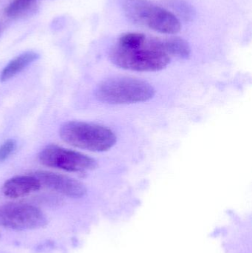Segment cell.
<instances>
[{
	"instance_id": "obj_1",
	"label": "cell",
	"mask_w": 252,
	"mask_h": 253,
	"mask_svg": "<svg viewBox=\"0 0 252 253\" xmlns=\"http://www.w3.org/2000/svg\"><path fill=\"white\" fill-rule=\"evenodd\" d=\"M111 62L123 69L139 72H155L165 68L171 56L158 49L152 38L146 37L144 44L136 48L115 45L109 53Z\"/></svg>"
},
{
	"instance_id": "obj_2",
	"label": "cell",
	"mask_w": 252,
	"mask_h": 253,
	"mask_svg": "<svg viewBox=\"0 0 252 253\" xmlns=\"http://www.w3.org/2000/svg\"><path fill=\"white\" fill-rule=\"evenodd\" d=\"M123 10L129 20L161 34H176L180 21L171 12L146 0H124Z\"/></svg>"
},
{
	"instance_id": "obj_3",
	"label": "cell",
	"mask_w": 252,
	"mask_h": 253,
	"mask_svg": "<svg viewBox=\"0 0 252 253\" xmlns=\"http://www.w3.org/2000/svg\"><path fill=\"white\" fill-rule=\"evenodd\" d=\"M59 135L65 142L93 152L107 151L112 148L117 141L112 129L83 122L65 123L59 129Z\"/></svg>"
},
{
	"instance_id": "obj_4",
	"label": "cell",
	"mask_w": 252,
	"mask_h": 253,
	"mask_svg": "<svg viewBox=\"0 0 252 253\" xmlns=\"http://www.w3.org/2000/svg\"><path fill=\"white\" fill-rule=\"evenodd\" d=\"M155 89L146 82L133 78H116L101 83L96 90V99L111 105H124L150 100Z\"/></svg>"
},
{
	"instance_id": "obj_5",
	"label": "cell",
	"mask_w": 252,
	"mask_h": 253,
	"mask_svg": "<svg viewBox=\"0 0 252 253\" xmlns=\"http://www.w3.org/2000/svg\"><path fill=\"white\" fill-rule=\"evenodd\" d=\"M38 160L44 166L72 172H86L97 167L93 158L53 144L40 152Z\"/></svg>"
},
{
	"instance_id": "obj_6",
	"label": "cell",
	"mask_w": 252,
	"mask_h": 253,
	"mask_svg": "<svg viewBox=\"0 0 252 253\" xmlns=\"http://www.w3.org/2000/svg\"><path fill=\"white\" fill-rule=\"evenodd\" d=\"M47 220L38 208L22 203L0 206V226L16 230H35L47 225Z\"/></svg>"
},
{
	"instance_id": "obj_7",
	"label": "cell",
	"mask_w": 252,
	"mask_h": 253,
	"mask_svg": "<svg viewBox=\"0 0 252 253\" xmlns=\"http://www.w3.org/2000/svg\"><path fill=\"white\" fill-rule=\"evenodd\" d=\"M34 176L41 184L68 197L79 199L87 193V189L82 183L66 175L49 171H37Z\"/></svg>"
},
{
	"instance_id": "obj_8",
	"label": "cell",
	"mask_w": 252,
	"mask_h": 253,
	"mask_svg": "<svg viewBox=\"0 0 252 253\" xmlns=\"http://www.w3.org/2000/svg\"><path fill=\"white\" fill-rule=\"evenodd\" d=\"M41 186V183L34 175H20L6 181L2 191L7 197L18 199L38 191Z\"/></svg>"
},
{
	"instance_id": "obj_9",
	"label": "cell",
	"mask_w": 252,
	"mask_h": 253,
	"mask_svg": "<svg viewBox=\"0 0 252 253\" xmlns=\"http://www.w3.org/2000/svg\"><path fill=\"white\" fill-rule=\"evenodd\" d=\"M157 47L170 56H176L181 59H187L191 54L189 43L180 37L170 38H154Z\"/></svg>"
},
{
	"instance_id": "obj_10",
	"label": "cell",
	"mask_w": 252,
	"mask_h": 253,
	"mask_svg": "<svg viewBox=\"0 0 252 253\" xmlns=\"http://www.w3.org/2000/svg\"><path fill=\"white\" fill-rule=\"evenodd\" d=\"M39 55L34 51H28L10 61L0 74V82L4 83L13 78L22 70L38 59Z\"/></svg>"
},
{
	"instance_id": "obj_11",
	"label": "cell",
	"mask_w": 252,
	"mask_h": 253,
	"mask_svg": "<svg viewBox=\"0 0 252 253\" xmlns=\"http://www.w3.org/2000/svg\"><path fill=\"white\" fill-rule=\"evenodd\" d=\"M36 0H13L5 10L6 16L16 18L23 15L31 8Z\"/></svg>"
},
{
	"instance_id": "obj_12",
	"label": "cell",
	"mask_w": 252,
	"mask_h": 253,
	"mask_svg": "<svg viewBox=\"0 0 252 253\" xmlns=\"http://www.w3.org/2000/svg\"><path fill=\"white\" fill-rule=\"evenodd\" d=\"M146 36L140 33H127L118 39L117 45L125 48H136L144 44Z\"/></svg>"
},
{
	"instance_id": "obj_13",
	"label": "cell",
	"mask_w": 252,
	"mask_h": 253,
	"mask_svg": "<svg viewBox=\"0 0 252 253\" xmlns=\"http://www.w3.org/2000/svg\"><path fill=\"white\" fill-rule=\"evenodd\" d=\"M16 147V141L14 139H8L0 146V162L5 161L14 151Z\"/></svg>"
}]
</instances>
